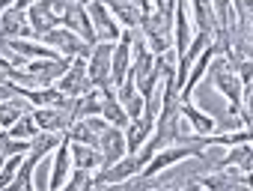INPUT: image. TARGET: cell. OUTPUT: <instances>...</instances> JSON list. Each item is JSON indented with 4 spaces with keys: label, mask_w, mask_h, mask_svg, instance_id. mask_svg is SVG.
<instances>
[{
    "label": "cell",
    "mask_w": 253,
    "mask_h": 191,
    "mask_svg": "<svg viewBox=\"0 0 253 191\" xmlns=\"http://www.w3.org/2000/svg\"><path fill=\"white\" fill-rule=\"evenodd\" d=\"M206 75L211 78L214 90H217L220 96H226V102H229V117H238V108H241V81H238L235 60L226 57V54H214V57L209 60Z\"/></svg>",
    "instance_id": "6da1fadb"
},
{
    "label": "cell",
    "mask_w": 253,
    "mask_h": 191,
    "mask_svg": "<svg viewBox=\"0 0 253 191\" xmlns=\"http://www.w3.org/2000/svg\"><path fill=\"white\" fill-rule=\"evenodd\" d=\"M39 42H45L48 48H54L60 57H66V60H72V57H89L92 54V45L86 42V39H81L78 33H72L69 27H63V24H57L54 30H48Z\"/></svg>",
    "instance_id": "7a4b0ae2"
},
{
    "label": "cell",
    "mask_w": 253,
    "mask_h": 191,
    "mask_svg": "<svg viewBox=\"0 0 253 191\" xmlns=\"http://www.w3.org/2000/svg\"><path fill=\"white\" fill-rule=\"evenodd\" d=\"M63 96H72V99H78V96H84V93H89L95 84L89 81V72H86V60L84 57H72L69 60V69L57 78V84H54Z\"/></svg>",
    "instance_id": "3957f363"
},
{
    "label": "cell",
    "mask_w": 253,
    "mask_h": 191,
    "mask_svg": "<svg viewBox=\"0 0 253 191\" xmlns=\"http://www.w3.org/2000/svg\"><path fill=\"white\" fill-rule=\"evenodd\" d=\"M140 167H143V161H140L137 155L125 152V155H122L119 161H113V164H107V167H98V173H92V188H104V185H119V182H125L128 176L140 173Z\"/></svg>",
    "instance_id": "277c9868"
},
{
    "label": "cell",
    "mask_w": 253,
    "mask_h": 191,
    "mask_svg": "<svg viewBox=\"0 0 253 191\" xmlns=\"http://www.w3.org/2000/svg\"><path fill=\"white\" fill-rule=\"evenodd\" d=\"M113 45H116V42H95V45H92V54L86 57V72H89V81H92L98 90L113 87V78H110Z\"/></svg>",
    "instance_id": "5b68a950"
},
{
    "label": "cell",
    "mask_w": 253,
    "mask_h": 191,
    "mask_svg": "<svg viewBox=\"0 0 253 191\" xmlns=\"http://www.w3.org/2000/svg\"><path fill=\"white\" fill-rule=\"evenodd\" d=\"M86 15H89V21H92L95 42H119L122 27H119V21L110 15V9L104 6V0H92V3H86Z\"/></svg>",
    "instance_id": "8992f818"
},
{
    "label": "cell",
    "mask_w": 253,
    "mask_h": 191,
    "mask_svg": "<svg viewBox=\"0 0 253 191\" xmlns=\"http://www.w3.org/2000/svg\"><path fill=\"white\" fill-rule=\"evenodd\" d=\"M191 39H194L191 3H188V0H176V9H173V51H176V60L188 51Z\"/></svg>",
    "instance_id": "52a82bcc"
},
{
    "label": "cell",
    "mask_w": 253,
    "mask_h": 191,
    "mask_svg": "<svg viewBox=\"0 0 253 191\" xmlns=\"http://www.w3.org/2000/svg\"><path fill=\"white\" fill-rule=\"evenodd\" d=\"M0 39H36V33L27 21V9L9 6L0 12Z\"/></svg>",
    "instance_id": "ba28073f"
},
{
    "label": "cell",
    "mask_w": 253,
    "mask_h": 191,
    "mask_svg": "<svg viewBox=\"0 0 253 191\" xmlns=\"http://www.w3.org/2000/svg\"><path fill=\"white\" fill-rule=\"evenodd\" d=\"M128 72H131V30L122 27V36H119V42L113 45V63H110L113 87H119Z\"/></svg>",
    "instance_id": "9c48e42d"
},
{
    "label": "cell",
    "mask_w": 253,
    "mask_h": 191,
    "mask_svg": "<svg viewBox=\"0 0 253 191\" xmlns=\"http://www.w3.org/2000/svg\"><path fill=\"white\" fill-rule=\"evenodd\" d=\"M60 24L69 27L72 33H78L81 39H86L89 45H95V30H92V21H89V15H86V6H81V3H75V0H69V6H66Z\"/></svg>",
    "instance_id": "30bf717a"
},
{
    "label": "cell",
    "mask_w": 253,
    "mask_h": 191,
    "mask_svg": "<svg viewBox=\"0 0 253 191\" xmlns=\"http://www.w3.org/2000/svg\"><path fill=\"white\" fill-rule=\"evenodd\" d=\"M113 90H116V99H119L122 111L128 114V120H137V117L143 114V96H140V90H137L134 75L128 72V75H125V81H122L119 87H113Z\"/></svg>",
    "instance_id": "8fae6325"
},
{
    "label": "cell",
    "mask_w": 253,
    "mask_h": 191,
    "mask_svg": "<svg viewBox=\"0 0 253 191\" xmlns=\"http://www.w3.org/2000/svg\"><path fill=\"white\" fill-rule=\"evenodd\" d=\"M179 114H182V123H188L194 135H214V132H217L214 117L206 114V111H200V108L194 105V99H182Z\"/></svg>",
    "instance_id": "7c38bea8"
},
{
    "label": "cell",
    "mask_w": 253,
    "mask_h": 191,
    "mask_svg": "<svg viewBox=\"0 0 253 191\" xmlns=\"http://www.w3.org/2000/svg\"><path fill=\"white\" fill-rule=\"evenodd\" d=\"M98 152H101V167L119 161V158L125 155V135H122V129L107 126V129L98 135Z\"/></svg>",
    "instance_id": "4fadbf2b"
},
{
    "label": "cell",
    "mask_w": 253,
    "mask_h": 191,
    "mask_svg": "<svg viewBox=\"0 0 253 191\" xmlns=\"http://www.w3.org/2000/svg\"><path fill=\"white\" fill-rule=\"evenodd\" d=\"M72 173V152H69V138H63L57 146H54V164H51V179H48V188L51 191H60L66 185Z\"/></svg>",
    "instance_id": "5bb4252c"
},
{
    "label": "cell",
    "mask_w": 253,
    "mask_h": 191,
    "mask_svg": "<svg viewBox=\"0 0 253 191\" xmlns=\"http://www.w3.org/2000/svg\"><path fill=\"white\" fill-rule=\"evenodd\" d=\"M27 21H30V27H33V33H36V39H42L48 30H54L57 24H60V18L48 9V3L45 0H33V3L27 6Z\"/></svg>",
    "instance_id": "9a60e30c"
},
{
    "label": "cell",
    "mask_w": 253,
    "mask_h": 191,
    "mask_svg": "<svg viewBox=\"0 0 253 191\" xmlns=\"http://www.w3.org/2000/svg\"><path fill=\"white\" fill-rule=\"evenodd\" d=\"M104 6L119 21V27H140L143 21V9L137 6V0H104Z\"/></svg>",
    "instance_id": "2e32d148"
},
{
    "label": "cell",
    "mask_w": 253,
    "mask_h": 191,
    "mask_svg": "<svg viewBox=\"0 0 253 191\" xmlns=\"http://www.w3.org/2000/svg\"><path fill=\"white\" fill-rule=\"evenodd\" d=\"M101 117L110 123V126H116V129H125L131 120H128V114L122 111V105H119V99H116V90L113 87H104L101 90Z\"/></svg>",
    "instance_id": "e0dca14e"
},
{
    "label": "cell",
    "mask_w": 253,
    "mask_h": 191,
    "mask_svg": "<svg viewBox=\"0 0 253 191\" xmlns=\"http://www.w3.org/2000/svg\"><path fill=\"white\" fill-rule=\"evenodd\" d=\"M33 111V105H30V99H24L21 93H12L6 102H0V126L3 129H9L21 114H30Z\"/></svg>",
    "instance_id": "ac0fdd59"
},
{
    "label": "cell",
    "mask_w": 253,
    "mask_h": 191,
    "mask_svg": "<svg viewBox=\"0 0 253 191\" xmlns=\"http://www.w3.org/2000/svg\"><path fill=\"white\" fill-rule=\"evenodd\" d=\"M69 152H72V167H101V152L92 143H81V141H69Z\"/></svg>",
    "instance_id": "d6986e66"
},
{
    "label": "cell",
    "mask_w": 253,
    "mask_h": 191,
    "mask_svg": "<svg viewBox=\"0 0 253 191\" xmlns=\"http://www.w3.org/2000/svg\"><path fill=\"white\" fill-rule=\"evenodd\" d=\"M63 138H66V132H36V138H30V152L27 155H33L36 161H42Z\"/></svg>",
    "instance_id": "ffe728a7"
},
{
    "label": "cell",
    "mask_w": 253,
    "mask_h": 191,
    "mask_svg": "<svg viewBox=\"0 0 253 191\" xmlns=\"http://www.w3.org/2000/svg\"><path fill=\"white\" fill-rule=\"evenodd\" d=\"M39 161L33 158V155H24L21 158V164H18V173H15V179L9 182V188L12 191H33V167H36Z\"/></svg>",
    "instance_id": "44dd1931"
},
{
    "label": "cell",
    "mask_w": 253,
    "mask_h": 191,
    "mask_svg": "<svg viewBox=\"0 0 253 191\" xmlns=\"http://www.w3.org/2000/svg\"><path fill=\"white\" fill-rule=\"evenodd\" d=\"M36 132H39V126H36L33 111H30V114H21V117H18V120L6 129V135H9V138H24V141L36 138Z\"/></svg>",
    "instance_id": "7402d4cb"
},
{
    "label": "cell",
    "mask_w": 253,
    "mask_h": 191,
    "mask_svg": "<svg viewBox=\"0 0 253 191\" xmlns=\"http://www.w3.org/2000/svg\"><path fill=\"white\" fill-rule=\"evenodd\" d=\"M66 188H69V191L92 188V170H86V167H72V173H69V179H66Z\"/></svg>",
    "instance_id": "603a6c76"
},
{
    "label": "cell",
    "mask_w": 253,
    "mask_h": 191,
    "mask_svg": "<svg viewBox=\"0 0 253 191\" xmlns=\"http://www.w3.org/2000/svg\"><path fill=\"white\" fill-rule=\"evenodd\" d=\"M21 152H15V155H6V161H3V167H0V188H9V182L15 179V173H18V164H21Z\"/></svg>",
    "instance_id": "cb8c5ba5"
},
{
    "label": "cell",
    "mask_w": 253,
    "mask_h": 191,
    "mask_svg": "<svg viewBox=\"0 0 253 191\" xmlns=\"http://www.w3.org/2000/svg\"><path fill=\"white\" fill-rule=\"evenodd\" d=\"M149 9L164 15V18H173V9H176V0H149Z\"/></svg>",
    "instance_id": "d4e9b609"
},
{
    "label": "cell",
    "mask_w": 253,
    "mask_h": 191,
    "mask_svg": "<svg viewBox=\"0 0 253 191\" xmlns=\"http://www.w3.org/2000/svg\"><path fill=\"white\" fill-rule=\"evenodd\" d=\"M12 93H15V87H12L9 81H0V102H6Z\"/></svg>",
    "instance_id": "484cf974"
},
{
    "label": "cell",
    "mask_w": 253,
    "mask_h": 191,
    "mask_svg": "<svg viewBox=\"0 0 253 191\" xmlns=\"http://www.w3.org/2000/svg\"><path fill=\"white\" fill-rule=\"evenodd\" d=\"M30 3H33V0H15V6H18V9H27Z\"/></svg>",
    "instance_id": "4316f807"
},
{
    "label": "cell",
    "mask_w": 253,
    "mask_h": 191,
    "mask_svg": "<svg viewBox=\"0 0 253 191\" xmlns=\"http://www.w3.org/2000/svg\"><path fill=\"white\" fill-rule=\"evenodd\" d=\"M75 3H81V6H86V3H92V0H75Z\"/></svg>",
    "instance_id": "83f0119b"
},
{
    "label": "cell",
    "mask_w": 253,
    "mask_h": 191,
    "mask_svg": "<svg viewBox=\"0 0 253 191\" xmlns=\"http://www.w3.org/2000/svg\"><path fill=\"white\" fill-rule=\"evenodd\" d=\"M3 161H6V155H3V152H0V167H3Z\"/></svg>",
    "instance_id": "f1b7e54d"
}]
</instances>
